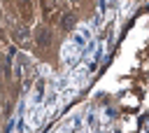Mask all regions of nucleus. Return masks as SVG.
Listing matches in <instances>:
<instances>
[{"instance_id":"f03ea898","label":"nucleus","mask_w":149,"mask_h":133,"mask_svg":"<svg viewBox=\"0 0 149 133\" xmlns=\"http://www.w3.org/2000/svg\"><path fill=\"white\" fill-rule=\"evenodd\" d=\"M61 28H63V30H72V28H74V16H72V14H65L63 21H61Z\"/></svg>"},{"instance_id":"f257e3e1","label":"nucleus","mask_w":149,"mask_h":133,"mask_svg":"<svg viewBox=\"0 0 149 133\" xmlns=\"http://www.w3.org/2000/svg\"><path fill=\"white\" fill-rule=\"evenodd\" d=\"M35 40H37L40 47H49V44H51V30H49V28H37Z\"/></svg>"},{"instance_id":"7ed1b4c3","label":"nucleus","mask_w":149,"mask_h":133,"mask_svg":"<svg viewBox=\"0 0 149 133\" xmlns=\"http://www.w3.org/2000/svg\"><path fill=\"white\" fill-rule=\"evenodd\" d=\"M14 37H16V40H21V42H23V40H26V37H28V30H26V28H19V30H16V33H14Z\"/></svg>"},{"instance_id":"20e7f679","label":"nucleus","mask_w":149,"mask_h":133,"mask_svg":"<svg viewBox=\"0 0 149 133\" xmlns=\"http://www.w3.org/2000/svg\"><path fill=\"white\" fill-rule=\"evenodd\" d=\"M51 7H54V0H44V12H47V14L51 12Z\"/></svg>"}]
</instances>
